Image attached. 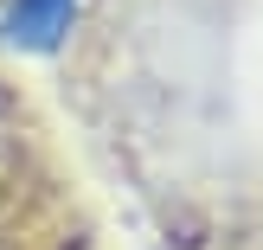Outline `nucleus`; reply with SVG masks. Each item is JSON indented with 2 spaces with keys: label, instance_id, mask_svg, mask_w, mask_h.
I'll use <instances>...</instances> for the list:
<instances>
[{
  "label": "nucleus",
  "instance_id": "f257e3e1",
  "mask_svg": "<svg viewBox=\"0 0 263 250\" xmlns=\"http://www.w3.org/2000/svg\"><path fill=\"white\" fill-rule=\"evenodd\" d=\"M71 13H77V0H13L0 32L20 51H58L64 32H71Z\"/></svg>",
  "mask_w": 263,
  "mask_h": 250
}]
</instances>
